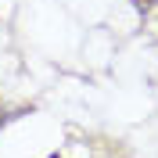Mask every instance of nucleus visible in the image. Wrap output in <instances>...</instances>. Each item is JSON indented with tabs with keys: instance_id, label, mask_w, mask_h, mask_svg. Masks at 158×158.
<instances>
[{
	"instance_id": "obj_1",
	"label": "nucleus",
	"mask_w": 158,
	"mask_h": 158,
	"mask_svg": "<svg viewBox=\"0 0 158 158\" xmlns=\"http://www.w3.org/2000/svg\"><path fill=\"white\" fill-rule=\"evenodd\" d=\"M50 158H61V155H50Z\"/></svg>"
}]
</instances>
